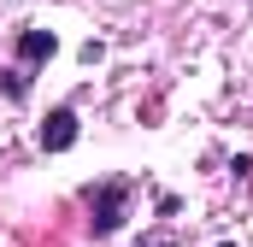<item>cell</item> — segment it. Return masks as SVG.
Masks as SVG:
<instances>
[{
  "label": "cell",
  "mask_w": 253,
  "mask_h": 247,
  "mask_svg": "<svg viewBox=\"0 0 253 247\" xmlns=\"http://www.w3.org/2000/svg\"><path fill=\"white\" fill-rule=\"evenodd\" d=\"M83 200H88V230H94V242H112L118 230H124V218H129V200H135V183L129 177H100V183H88L83 188Z\"/></svg>",
  "instance_id": "cell-1"
},
{
  "label": "cell",
  "mask_w": 253,
  "mask_h": 247,
  "mask_svg": "<svg viewBox=\"0 0 253 247\" xmlns=\"http://www.w3.org/2000/svg\"><path fill=\"white\" fill-rule=\"evenodd\" d=\"M53 53H59V36H53V30H36V24L18 30V71H24V77H36V65H47Z\"/></svg>",
  "instance_id": "cell-2"
},
{
  "label": "cell",
  "mask_w": 253,
  "mask_h": 247,
  "mask_svg": "<svg viewBox=\"0 0 253 247\" xmlns=\"http://www.w3.org/2000/svg\"><path fill=\"white\" fill-rule=\"evenodd\" d=\"M42 147H47V153L77 147V106H53V112H47V124H42Z\"/></svg>",
  "instance_id": "cell-3"
},
{
  "label": "cell",
  "mask_w": 253,
  "mask_h": 247,
  "mask_svg": "<svg viewBox=\"0 0 253 247\" xmlns=\"http://www.w3.org/2000/svg\"><path fill=\"white\" fill-rule=\"evenodd\" d=\"M0 88H6V100H30V77H24L18 65H6V71H0Z\"/></svg>",
  "instance_id": "cell-4"
},
{
  "label": "cell",
  "mask_w": 253,
  "mask_h": 247,
  "mask_svg": "<svg viewBox=\"0 0 253 247\" xmlns=\"http://www.w3.org/2000/svg\"><path fill=\"white\" fill-rule=\"evenodd\" d=\"M224 247H230V242H224Z\"/></svg>",
  "instance_id": "cell-5"
}]
</instances>
